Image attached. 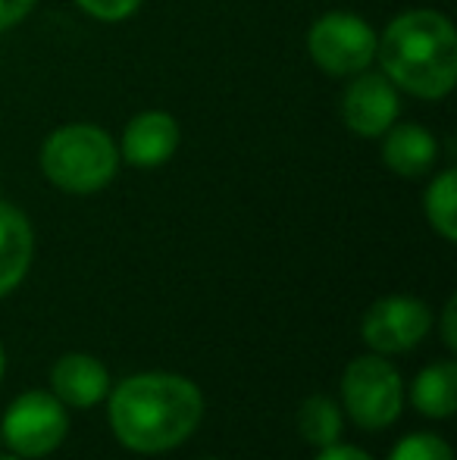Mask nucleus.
I'll list each match as a JSON object with an SVG mask.
<instances>
[{"label": "nucleus", "instance_id": "nucleus-13", "mask_svg": "<svg viewBox=\"0 0 457 460\" xmlns=\"http://www.w3.org/2000/svg\"><path fill=\"white\" fill-rule=\"evenodd\" d=\"M410 401L420 413L433 420H448L457 407V364L454 360H435L410 385Z\"/></svg>", "mask_w": 457, "mask_h": 460}, {"label": "nucleus", "instance_id": "nucleus-11", "mask_svg": "<svg viewBox=\"0 0 457 460\" xmlns=\"http://www.w3.org/2000/svg\"><path fill=\"white\" fill-rule=\"evenodd\" d=\"M382 160L395 176L420 179L439 160V141L417 122H398L382 135Z\"/></svg>", "mask_w": 457, "mask_h": 460}, {"label": "nucleus", "instance_id": "nucleus-19", "mask_svg": "<svg viewBox=\"0 0 457 460\" xmlns=\"http://www.w3.org/2000/svg\"><path fill=\"white\" fill-rule=\"evenodd\" d=\"M317 460H373V457L366 455V451L354 448V445H338V442H332V445H326V448H320Z\"/></svg>", "mask_w": 457, "mask_h": 460}, {"label": "nucleus", "instance_id": "nucleus-16", "mask_svg": "<svg viewBox=\"0 0 457 460\" xmlns=\"http://www.w3.org/2000/svg\"><path fill=\"white\" fill-rule=\"evenodd\" d=\"M389 460H454V455H452V445L442 436L414 432V436H404L401 442L391 448Z\"/></svg>", "mask_w": 457, "mask_h": 460}, {"label": "nucleus", "instance_id": "nucleus-18", "mask_svg": "<svg viewBox=\"0 0 457 460\" xmlns=\"http://www.w3.org/2000/svg\"><path fill=\"white\" fill-rule=\"evenodd\" d=\"M35 4L38 0H0V31H6L16 22H22Z\"/></svg>", "mask_w": 457, "mask_h": 460}, {"label": "nucleus", "instance_id": "nucleus-12", "mask_svg": "<svg viewBox=\"0 0 457 460\" xmlns=\"http://www.w3.org/2000/svg\"><path fill=\"white\" fill-rule=\"evenodd\" d=\"M35 254V232L22 210L0 200V297L25 279Z\"/></svg>", "mask_w": 457, "mask_h": 460}, {"label": "nucleus", "instance_id": "nucleus-10", "mask_svg": "<svg viewBox=\"0 0 457 460\" xmlns=\"http://www.w3.org/2000/svg\"><path fill=\"white\" fill-rule=\"evenodd\" d=\"M50 392L69 407H94L110 394V373L92 354H63L50 369Z\"/></svg>", "mask_w": 457, "mask_h": 460}, {"label": "nucleus", "instance_id": "nucleus-9", "mask_svg": "<svg viewBox=\"0 0 457 460\" xmlns=\"http://www.w3.org/2000/svg\"><path fill=\"white\" fill-rule=\"evenodd\" d=\"M179 141H182V128H179L176 116L163 113V110H147L126 126L119 154L126 164L138 166V170H154L176 154Z\"/></svg>", "mask_w": 457, "mask_h": 460}, {"label": "nucleus", "instance_id": "nucleus-5", "mask_svg": "<svg viewBox=\"0 0 457 460\" xmlns=\"http://www.w3.org/2000/svg\"><path fill=\"white\" fill-rule=\"evenodd\" d=\"M376 31L354 13H326L307 31V54L330 75H357L376 60Z\"/></svg>", "mask_w": 457, "mask_h": 460}, {"label": "nucleus", "instance_id": "nucleus-4", "mask_svg": "<svg viewBox=\"0 0 457 460\" xmlns=\"http://www.w3.org/2000/svg\"><path fill=\"white\" fill-rule=\"evenodd\" d=\"M345 411L360 429H385L401 417L404 407V382L401 373L382 358L366 354L351 360L342 376Z\"/></svg>", "mask_w": 457, "mask_h": 460}, {"label": "nucleus", "instance_id": "nucleus-21", "mask_svg": "<svg viewBox=\"0 0 457 460\" xmlns=\"http://www.w3.org/2000/svg\"><path fill=\"white\" fill-rule=\"evenodd\" d=\"M4 367H6V358H4V348H0V379H4Z\"/></svg>", "mask_w": 457, "mask_h": 460}, {"label": "nucleus", "instance_id": "nucleus-2", "mask_svg": "<svg viewBox=\"0 0 457 460\" xmlns=\"http://www.w3.org/2000/svg\"><path fill=\"white\" fill-rule=\"evenodd\" d=\"M376 57L391 85L423 101H439L457 82L454 25L435 10H410L391 19L376 44Z\"/></svg>", "mask_w": 457, "mask_h": 460}, {"label": "nucleus", "instance_id": "nucleus-1", "mask_svg": "<svg viewBox=\"0 0 457 460\" xmlns=\"http://www.w3.org/2000/svg\"><path fill=\"white\" fill-rule=\"evenodd\" d=\"M204 394L185 376L138 373L110 392L113 436L138 455L172 451L198 429Z\"/></svg>", "mask_w": 457, "mask_h": 460}, {"label": "nucleus", "instance_id": "nucleus-15", "mask_svg": "<svg viewBox=\"0 0 457 460\" xmlns=\"http://www.w3.org/2000/svg\"><path fill=\"white\" fill-rule=\"evenodd\" d=\"M423 210L435 232L445 242H457V172L445 170L433 179V185L423 194Z\"/></svg>", "mask_w": 457, "mask_h": 460}, {"label": "nucleus", "instance_id": "nucleus-14", "mask_svg": "<svg viewBox=\"0 0 457 460\" xmlns=\"http://www.w3.org/2000/svg\"><path fill=\"white\" fill-rule=\"evenodd\" d=\"M298 432L304 442L326 448L342 436V411L326 394H311L298 411Z\"/></svg>", "mask_w": 457, "mask_h": 460}, {"label": "nucleus", "instance_id": "nucleus-6", "mask_svg": "<svg viewBox=\"0 0 457 460\" xmlns=\"http://www.w3.org/2000/svg\"><path fill=\"white\" fill-rule=\"evenodd\" d=\"M0 432L19 457H44L60 448L69 432L66 404L54 392H22L6 407Z\"/></svg>", "mask_w": 457, "mask_h": 460}, {"label": "nucleus", "instance_id": "nucleus-17", "mask_svg": "<svg viewBox=\"0 0 457 460\" xmlns=\"http://www.w3.org/2000/svg\"><path fill=\"white\" fill-rule=\"evenodd\" d=\"M88 16L101 19V22H119V19L132 16L138 10L141 0H75Z\"/></svg>", "mask_w": 457, "mask_h": 460}, {"label": "nucleus", "instance_id": "nucleus-23", "mask_svg": "<svg viewBox=\"0 0 457 460\" xmlns=\"http://www.w3.org/2000/svg\"><path fill=\"white\" fill-rule=\"evenodd\" d=\"M207 460H220V457H207Z\"/></svg>", "mask_w": 457, "mask_h": 460}, {"label": "nucleus", "instance_id": "nucleus-7", "mask_svg": "<svg viewBox=\"0 0 457 460\" xmlns=\"http://www.w3.org/2000/svg\"><path fill=\"white\" fill-rule=\"evenodd\" d=\"M433 326V314L423 301L408 295L379 297L360 323V335L376 354H404L423 341Z\"/></svg>", "mask_w": 457, "mask_h": 460}, {"label": "nucleus", "instance_id": "nucleus-3", "mask_svg": "<svg viewBox=\"0 0 457 460\" xmlns=\"http://www.w3.org/2000/svg\"><path fill=\"white\" fill-rule=\"evenodd\" d=\"M119 166V151L104 128L92 122H69L48 135L41 147V170L69 194H94L107 188Z\"/></svg>", "mask_w": 457, "mask_h": 460}, {"label": "nucleus", "instance_id": "nucleus-22", "mask_svg": "<svg viewBox=\"0 0 457 460\" xmlns=\"http://www.w3.org/2000/svg\"><path fill=\"white\" fill-rule=\"evenodd\" d=\"M0 460H22V457H19V455L16 457H13V455H0Z\"/></svg>", "mask_w": 457, "mask_h": 460}, {"label": "nucleus", "instance_id": "nucleus-20", "mask_svg": "<svg viewBox=\"0 0 457 460\" xmlns=\"http://www.w3.org/2000/svg\"><path fill=\"white\" fill-rule=\"evenodd\" d=\"M454 320H457V297H448L445 310H442V341H445L448 351H454V348H457Z\"/></svg>", "mask_w": 457, "mask_h": 460}, {"label": "nucleus", "instance_id": "nucleus-8", "mask_svg": "<svg viewBox=\"0 0 457 460\" xmlns=\"http://www.w3.org/2000/svg\"><path fill=\"white\" fill-rule=\"evenodd\" d=\"M345 126L360 138H382L398 119V92L382 73H357L342 97Z\"/></svg>", "mask_w": 457, "mask_h": 460}]
</instances>
